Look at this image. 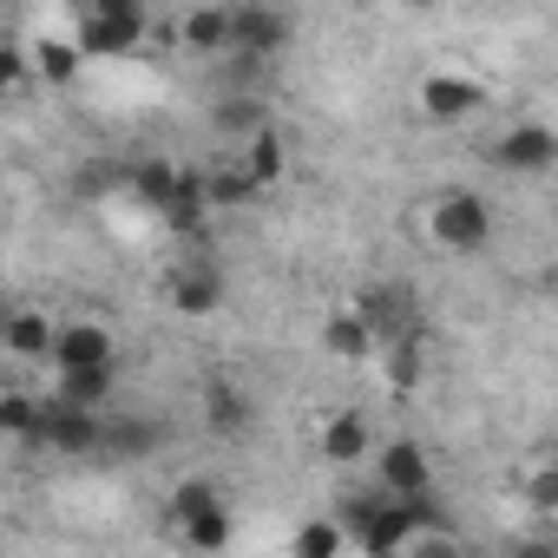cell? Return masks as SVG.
I'll list each match as a JSON object with an SVG mask.
<instances>
[{"label": "cell", "mask_w": 558, "mask_h": 558, "mask_svg": "<svg viewBox=\"0 0 558 558\" xmlns=\"http://www.w3.org/2000/svg\"><path fill=\"white\" fill-rule=\"evenodd\" d=\"M551 506H558V473H551V466H538V473H532V512L545 519Z\"/></svg>", "instance_id": "32"}, {"label": "cell", "mask_w": 558, "mask_h": 558, "mask_svg": "<svg viewBox=\"0 0 558 558\" xmlns=\"http://www.w3.org/2000/svg\"><path fill=\"white\" fill-rule=\"evenodd\" d=\"M323 355H336V362H368V355H375V336L362 329V316H355V310L323 316Z\"/></svg>", "instance_id": "20"}, {"label": "cell", "mask_w": 558, "mask_h": 558, "mask_svg": "<svg viewBox=\"0 0 558 558\" xmlns=\"http://www.w3.org/2000/svg\"><path fill=\"white\" fill-rule=\"evenodd\" d=\"M388 388H414L421 381V336H401V342H388Z\"/></svg>", "instance_id": "28"}, {"label": "cell", "mask_w": 558, "mask_h": 558, "mask_svg": "<svg viewBox=\"0 0 558 558\" xmlns=\"http://www.w3.org/2000/svg\"><path fill=\"white\" fill-rule=\"evenodd\" d=\"M236 165L256 178V191H269V184H283V171H290V138H283V125H263L256 138H243V151H236Z\"/></svg>", "instance_id": "13"}, {"label": "cell", "mask_w": 558, "mask_h": 558, "mask_svg": "<svg viewBox=\"0 0 558 558\" xmlns=\"http://www.w3.org/2000/svg\"><path fill=\"white\" fill-rule=\"evenodd\" d=\"M99 440H106V414L66 408V401H47V408H40V447L86 460V453H99Z\"/></svg>", "instance_id": "8"}, {"label": "cell", "mask_w": 558, "mask_h": 558, "mask_svg": "<svg viewBox=\"0 0 558 558\" xmlns=\"http://www.w3.org/2000/svg\"><path fill=\"white\" fill-rule=\"evenodd\" d=\"M165 296H171L178 316H217L223 310V269L217 263H178Z\"/></svg>", "instance_id": "10"}, {"label": "cell", "mask_w": 558, "mask_h": 558, "mask_svg": "<svg viewBox=\"0 0 558 558\" xmlns=\"http://www.w3.org/2000/svg\"><path fill=\"white\" fill-rule=\"evenodd\" d=\"M178 40L191 53H230V8H191L178 21Z\"/></svg>", "instance_id": "21"}, {"label": "cell", "mask_w": 558, "mask_h": 558, "mask_svg": "<svg viewBox=\"0 0 558 558\" xmlns=\"http://www.w3.org/2000/svg\"><path fill=\"white\" fill-rule=\"evenodd\" d=\"M27 60H34V80H40V86H53V93H66V86L86 73L80 47H73V40H60V34H53V40H34V47H27Z\"/></svg>", "instance_id": "15"}, {"label": "cell", "mask_w": 558, "mask_h": 558, "mask_svg": "<svg viewBox=\"0 0 558 558\" xmlns=\"http://www.w3.org/2000/svg\"><path fill=\"white\" fill-rule=\"evenodd\" d=\"M349 310L362 316V329H368L375 342H401V336H421V329H414L421 303H414V290H408V283H368V290H362Z\"/></svg>", "instance_id": "5"}, {"label": "cell", "mask_w": 558, "mask_h": 558, "mask_svg": "<svg viewBox=\"0 0 558 558\" xmlns=\"http://www.w3.org/2000/svg\"><path fill=\"white\" fill-rule=\"evenodd\" d=\"M178 538H184L191 551H204V558L230 551V538H236V512H230V499H223V506H210V512H191V519H178Z\"/></svg>", "instance_id": "16"}, {"label": "cell", "mask_w": 558, "mask_h": 558, "mask_svg": "<svg viewBox=\"0 0 558 558\" xmlns=\"http://www.w3.org/2000/svg\"><path fill=\"white\" fill-rule=\"evenodd\" d=\"M178 171H184V165H171V158H138V171H132L138 204H145V210H165L171 191H178Z\"/></svg>", "instance_id": "26"}, {"label": "cell", "mask_w": 558, "mask_h": 558, "mask_svg": "<svg viewBox=\"0 0 558 558\" xmlns=\"http://www.w3.org/2000/svg\"><path fill=\"white\" fill-rule=\"evenodd\" d=\"M401 558H473V551L460 545V532H421Z\"/></svg>", "instance_id": "30"}, {"label": "cell", "mask_w": 558, "mask_h": 558, "mask_svg": "<svg viewBox=\"0 0 558 558\" xmlns=\"http://www.w3.org/2000/svg\"><path fill=\"white\" fill-rule=\"evenodd\" d=\"M21 86H34V60H27L21 40H0V99L21 93Z\"/></svg>", "instance_id": "29"}, {"label": "cell", "mask_w": 558, "mask_h": 558, "mask_svg": "<svg viewBox=\"0 0 558 558\" xmlns=\"http://www.w3.org/2000/svg\"><path fill=\"white\" fill-rule=\"evenodd\" d=\"M290 558H349V532L336 519H303L290 538Z\"/></svg>", "instance_id": "25"}, {"label": "cell", "mask_w": 558, "mask_h": 558, "mask_svg": "<svg viewBox=\"0 0 558 558\" xmlns=\"http://www.w3.org/2000/svg\"><path fill=\"white\" fill-rule=\"evenodd\" d=\"M151 34V14H145V0H93V8L73 21V47L80 60H106V53H138Z\"/></svg>", "instance_id": "1"}, {"label": "cell", "mask_w": 558, "mask_h": 558, "mask_svg": "<svg viewBox=\"0 0 558 558\" xmlns=\"http://www.w3.org/2000/svg\"><path fill=\"white\" fill-rule=\"evenodd\" d=\"M204 217H210V204H204V171H178V191H171V204L158 210V223L178 230V236H191V230H204Z\"/></svg>", "instance_id": "19"}, {"label": "cell", "mask_w": 558, "mask_h": 558, "mask_svg": "<svg viewBox=\"0 0 558 558\" xmlns=\"http://www.w3.org/2000/svg\"><path fill=\"white\" fill-rule=\"evenodd\" d=\"M499 171H512V178H545L551 165H558V132L545 125V119H519V125H506L499 138H493V151H486Z\"/></svg>", "instance_id": "4"}, {"label": "cell", "mask_w": 558, "mask_h": 558, "mask_svg": "<svg viewBox=\"0 0 558 558\" xmlns=\"http://www.w3.org/2000/svg\"><path fill=\"white\" fill-rule=\"evenodd\" d=\"M53 368L60 375H80V368H119V342L99 316H73L53 329Z\"/></svg>", "instance_id": "6"}, {"label": "cell", "mask_w": 558, "mask_h": 558, "mask_svg": "<svg viewBox=\"0 0 558 558\" xmlns=\"http://www.w3.org/2000/svg\"><path fill=\"white\" fill-rule=\"evenodd\" d=\"M263 191H256V178L236 165V158H223V165H210L204 171V204L210 210H243V204H256Z\"/></svg>", "instance_id": "18"}, {"label": "cell", "mask_w": 558, "mask_h": 558, "mask_svg": "<svg viewBox=\"0 0 558 558\" xmlns=\"http://www.w3.org/2000/svg\"><path fill=\"white\" fill-rule=\"evenodd\" d=\"M158 421L151 414H132V421H106V440H99V453H112V460H132V453H158Z\"/></svg>", "instance_id": "23"}, {"label": "cell", "mask_w": 558, "mask_h": 558, "mask_svg": "<svg viewBox=\"0 0 558 558\" xmlns=\"http://www.w3.org/2000/svg\"><path fill=\"white\" fill-rule=\"evenodd\" d=\"M112 388H119V368H80V375H60V401H66V408H86V414H99V408L112 401Z\"/></svg>", "instance_id": "24"}, {"label": "cell", "mask_w": 558, "mask_h": 558, "mask_svg": "<svg viewBox=\"0 0 558 558\" xmlns=\"http://www.w3.org/2000/svg\"><path fill=\"white\" fill-rule=\"evenodd\" d=\"M296 40V21L283 8H263V0H243V8H230V53L236 60H276Z\"/></svg>", "instance_id": "3"}, {"label": "cell", "mask_w": 558, "mask_h": 558, "mask_svg": "<svg viewBox=\"0 0 558 558\" xmlns=\"http://www.w3.org/2000/svg\"><path fill=\"white\" fill-rule=\"evenodd\" d=\"M210 125H217L223 138H236V145H243V138H256V132L269 125V106H263L256 93H223V99L210 106Z\"/></svg>", "instance_id": "17"}, {"label": "cell", "mask_w": 558, "mask_h": 558, "mask_svg": "<svg viewBox=\"0 0 558 558\" xmlns=\"http://www.w3.org/2000/svg\"><path fill=\"white\" fill-rule=\"evenodd\" d=\"M506 558H558V538L551 532H525V538L506 545Z\"/></svg>", "instance_id": "31"}, {"label": "cell", "mask_w": 558, "mask_h": 558, "mask_svg": "<svg viewBox=\"0 0 558 558\" xmlns=\"http://www.w3.org/2000/svg\"><path fill=\"white\" fill-rule=\"evenodd\" d=\"M414 99H421V112H427L434 125H460V119H473V112L486 106V86L466 80V73H427Z\"/></svg>", "instance_id": "9"}, {"label": "cell", "mask_w": 558, "mask_h": 558, "mask_svg": "<svg viewBox=\"0 0 558 558\" xmlns=\"http://www.w3.org/2000/svg\"><path fill=\"white\" fill-rule=\"evenodd\" d=\"M40 408L27 388H8L0 395V440H21V447H40Z\"/></svg>", "instance_id": "22"}, {"label": "cell", "mask_w": 558, "mask_h": 558, "mask_svg": "<svg viewBox=\"0 0 558 558\" xmlns=\"http://www.w3.org/2000/svg\"><path fill=\"white\" fill-rule=\"evenodd\" d=\"M204 427H210L217 440H243V434L256 427V401H250L230 375H210V381H204Z\"/></svg>", "instance_id": "11"}, {"label": "cell", "mask_w": 558, "mask_h": 558, "mask_svg": "<svg viewBox=\"0 0 558 558\" xmlns=\"http://www.w3.org/2000/svg\"><path fill=\"white\" fill-rule=\"evenodd\" d=\"M210 506H223V486H217V480L191 473V480H178V486H171V525H178V519H191V512H210Z\"/></svg>", "instance_id": "27"}, {"label": "cell", "mask_w": 558, "mask_h": 558, "mask_svg": "<svg viewBox=\"0 0 558 558\" xmlns=\"http://www.w3.org/2000/svg\"><path fill=\"white\" fill-rule=\"evenodd\" d=\"M53 316L47 310H8L0 323V355L8 362H53Z\"/></svg>", "instance_id": "12"}, {"label": "cell", "mask_w": 558, "mask_h": 558, "mask_svg": "<svg viewBox=\"0 0 558 558\" xmlns=\"http://www.w3.org/2000/svg\"><path fill=\"white\" fill-rule=\"evenodd\" d=\"M375 480L388 499H421V493H434V453L421 440H388L375 453Z\"/></svg>", "instance_id": "7"}, {"label": "cell", "mask_w": 558, "mask_h": 558, "mask_svg": "<svg viewBox=\"0 0 558 558\" xmlns=\"http://www.w3.org/2000/svg\"><path fill=\"white\" fill-rule=\"evenodd\" d=\"M427 236L453 256H480L493 243V204L480 191H440L427 210Z\"/></svg>", "instance_id": "2"}, {"label": "cell", "mask_w": 558, "mask_h": 558, "mask_svg": "<svg viewBox=\"0 0 558 558\" xmlns=\"http://www.w3.org/2000/svg\"><path fill=\"white\" fill-rule=\"evenodd\" d=\"M316 447H323V460H329V466H349V473H355V466L368 460L375 434H368V421H362V414H329V421H323V434H316Z\"/></svg>", "instance_id": "14"}]
</instances>
